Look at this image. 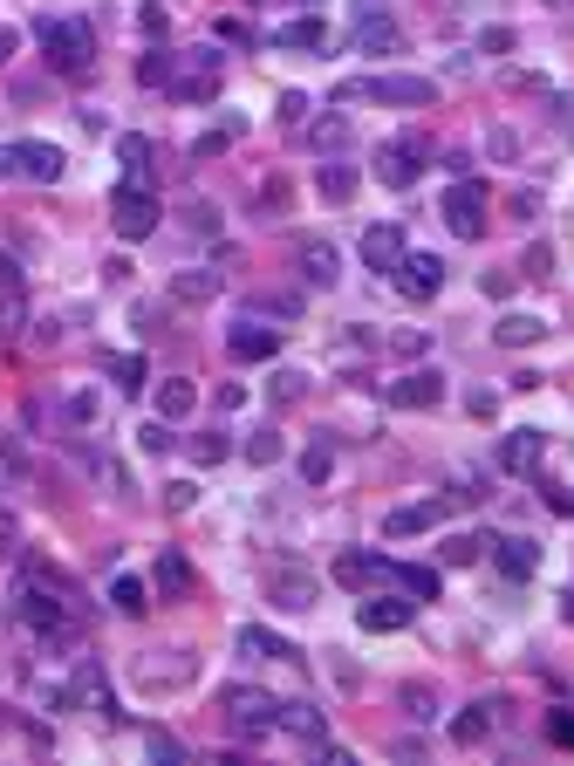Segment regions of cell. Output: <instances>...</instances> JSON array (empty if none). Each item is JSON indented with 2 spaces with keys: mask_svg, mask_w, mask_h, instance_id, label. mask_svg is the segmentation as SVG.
Instances as JSON below:
<instances>
[{
  "mask_svg": "<svg viewBox=\"0 0 574 766\" xmlns=\"http://www.w3.org/2000/svg\"><path fill=\"white\" fill-rule=\"evenodd\" d=\"M41 48H48V69L56 75H83L89 69V28L83 21H41Z\"/></svg>",
  "mask_w": 574,
  "mask_h": 766,
  "instance_id": "6da1fadb",
  "label": "cell"
},
{
  "mask_svg": "<svg viewBox=\"0 0 574 766\" xmlns=\"http://www.w3.org/2000/svg\"><path fill=\"white\" fill-rule=\"evenodd\" d=\"M110 226H117V240H151L158 234V199L130 178V185H117V199H110Z\"/></svg>",
  "mask_w": 574,
  "mask_h": 766,
  "instance_id": "7a4b0ae2",
  "label": "cell"
},
{
  "mask_svg": "<svg viewBox=\"0 0 574 766\" xmlns=\"http://www.w3.org/2000/svg\"><path fill=\"white\" fill-rule=\"evenodd\" d=\"M0 178H35V185H56L62 178V151L56 144H0Z\"/></svg>",
  "mask_w": 574,
  "mask_h": 766,
  "instance_id": "3957f363",
  "label": "cell"
},
{
  "mask_svg": "<svg viewBox=\"0 0 574 766\" xmlns=\"http://www.w3.org/2000/svg\"><path fill=\"white\" fill-rule=\"evenodd\" d=\"M424 137H417V131H404V137H390L383 151H376V178H383V185L390 192H404V185H417V171H424Z\"/></svg>",
  "mask_w": 574,
  "mask_h": 766,
  "instance_id": "277c9868",
  "label": "cell"
},
{
  "mask_svg": "<svg viewBox=\"0 0 574 766\" xmlns=\"http://www.w3.org/2000/svg\"><path fill=\"white\" fill-rule=\"evenodd\" d=\"M343 96H370V104H404V110H424L438 89L424 83V75H370V83H349Z\"/></svg>",
  "mask_w": 574,
  "mask_h": 766,
  "instance_id": "5b68a950",
  "label": "cell"
},
{
  "mask_svg": "<svg viewBox=\"0 0 574 766\" xmlns=\"http://www.w3.org/2000/svg\"><path fill=\"white\" fill-rule=\"evenodd\" d=\"M445 226L458 240H479L486 234V192L473 185V178H458V185L445 192Z\"/></svg>",
  "mask_w": 574,
  "mask_h": 766,
  "instance_id": "8992f818",
  "label": "cell"
},
{
  "mask_svg": "<svg viewBox=\"0 0 574 766\" xmlns=\"http://www.w3.org/2000/svg\"><path fill=\"white\" fill-rule=\"evenodd\" d=\"M397 288L410 301H431L438 288H445V261H438V253H404V261H397Z\"/></svg>",
  "mask_w": 574,
  "mask_h": 766,
  "instance_id": "52a82bcc",
  "label": "cell"
},
{
  "mask_svg": "<svg viewBox=\"0 0 574 766\" xmlns=\"http://www.w3.org/2000/svg\"><path fill=\"white\" fill-rule=\"evenodd\" d=\"M383 397L397 404V411H431V404L445 397V376H438V370H410V376H397V383H390Z\"/></svg>",
  "mask_w": 574,
  "mask_h": 766,
  "instance_id": "ba28073f",
  "label": "cell"
},
{
  "mask_svg": "<svg viewBox=\"0 0 574 766\" xmlns=\"http://www.w3.org/2000/svg\"><path fill=\"white\" fill-rule=\"evenodd\" d=\"M226 711H232V732H274L280 726V705L260 698V692H226Z\"/></svg>",
  "mask_w": 574,
  "mask_h": 766,
  "instance_id": "9c48e42d",
  "label": "cell"
},
{
  "mask_svg": "<svg viewBox=\"0 0 574 766\" xmlns=\"http://www.w3.org/2000/svg\"><path fill=\"white\" fill-rule=\"evenodd\" d=\"M486 548H492V561H500L506 582H527L540 568V541H527V534H506V541H486Z\"/></svg>",
  "mask_w": 574,
  "mask_h": 766,
  "instance_id": "30bf717a",
  "label": "cell"
},
{
  "mask_svg": "<svg viewBox=\"0 0 574 766\" xmlns=\"http://www.w3.org/2000/svg\"><path fill=\"white\" fill-rule=\"evenodd\" d=\"M397 261H404V234H397V226H370V234H362V267H370V274H397Z\"/></svg>",
  "mask_w": 574,
  "mask_h": 766,
  "instance_id": "8fae6325",
  "label": "cell"
},
{
  "mask_svg": "<svg viewBox=\"0 0 574 766\" xmlns=\"http://www.w3.org/2000/svg\"><path fill=\"white\" fill-rule=\"evenodd\" d=\"M226 349H232V356H240V363H267V356L280 349V328H260V322H240V328H232V336H226Z\"/></svg>",
  "mask_w": 574,
  "mask_h": 766,
  "instance_id": "7c38bea8",
  "label": "cell"
},
{
  "mask_svg": "<svg viewBox=\"0 0 574 766\" xmlns=\"http://www.w3.org/2000/svg\"><path fill=\"white\" fill-rule=\"evenodd\" d=\"M356 623H362V630H376V636H390V630H404V623H410V602H404V596H370V602L356 609Z\"/></svg>",
  "mask_w": 574,
  "mask_h": 766,
  "instance_id": "4fadbf2b",
  "label": "cell"
},
{
  "mask_svg": "<svg viewBox=\"0 0 574 766\" xmlns=\"http://www.w3.org/2000/svg\"><path fill=\"white\" fill-rule=\"evenodd\" d=\"M301 280H308V288H335V280H343V261H335L328 240H308L301 247Z\"/></svg>",
  "mask_w": 574,
  "mask_h": 766,
  "instance_id": "5bb4252c",
  "label": "cell"
},
{
  "mask_svg": "<svg viewBox=\"0 0 574 766\" xmlns=\"http://www.w3.org/2000/svg\"><path fill=\"white\" fill-rule=\"evenodd\" d=\"M445 506H452V500H417V506H397V514L383 520V534H397V541H404V534H424V527L445 520Z\"/></svg>",
  "mask_w": 574,
  "mask_h": 766,
  "instance_id": "9a60e30c",
  "label": "cell"
},
{
  "mask_svg": "<svg viewBox=\"0 0 574 766\" xmlns=\"http://www.w3.org/2000/svg\"><path fill=\"white\" fill-rule=\"evenodd\" d=\"M21 623H35V630H48V636H62V630H69L62 602L48 596V589H21Z\"/></svg>",
  "mask_w": 574,
  "mask_h": 766,
  "instance_id": "2e32d148",
  "label": "cell"
},
{
  "mask_svg": "<svg viewBox=\"0 0 574 766\" xmlns=\"http://www.w3.org/2000/svg\"><path fill=\"white\" fill-rule=\"evenodd\" d=\"M397 575V561H383V554H343L335 561V582H349V589H362V582H390Z\"/></svg>",
  "mask_w": 574,
  "mask_h": 766,
  "instance_id": "e0dca14e",
  "label": "cell"
},
{
  "mask_svg": "<svg viewBox=\"0 0 574 766\" xmlns=\"http://www.w3.org/2000/svg\"><path fill=\"white\" fill-rule=\"evenodd\" d=\"M500 466L527 479L540 466V431H506V439H500Z\"/></svg>",
  "mask_w": 574,
  "mask_h": 766,
  "instance_id": "ac0fdd59",
  "label": "cell"
},
{
  "mask_svg": "<svg viewBox=\"0 0 574 766\" xmlns=\"http://www.w3.org/2000/svg\"><path fill=\"white\" fill-rule=\"evenodd\" d=\"M267 596H274V609H315V575H274Z\"/></svg>",
  "mask_w": 574,
  "mask_h": 766,
  "instance_id": "d6986e66",
  "label": "cell"
},
{
  "mask_svg": "<svg viewBox=\"0 0 574 766\" xmlns=\"http://www.w3.org/2000/svg\"><path fill=\"white\" fill-rule=\"evenodd\" d=\"M280 726L295 732V739H315L322 746V732H328V719H322V705H308V698H295V705H280Z\"/></svg>",
  "mask_w": 574,
  "mask_h": 766,
  "instance_id": "ffe728a7",
  "label": "cell"
},
{
  "mask_svg": "<svg viewBox=\"0 0 574 766\" xmlns=\"http://www.w3.org/2000/svg\"><path fill=\"white\" fill-rule=\"evenodd\" d=\"M192 404H199V391L186 376H171V383H158V418L171 424V418H192Z\"/></svg>",
  "mask_w": 574,
  "mask_h": 766,
  "instance_id": "44dd1931",
  "label": "cell"
},
{
  "mask_svg": "<svg viewBox=\"0 0 574 766\" xmlns=\"http://www.w3.org/2000/svg\"><path fill=\"white\" fill-rule=\"evenodd\" d=\"M240 650H247V657H280V663H295V657H301L295 644H280V636H267V630H253V623L240 630Z\"/></svg>",
  "mask_w": 574,
  "mask_h": 766,
  "instance_id": "7402d4cb",
  "label": "cell"
},
{
  "mask_svg": "<svg viewBox=\"0 0 574 766\" xmlns=\"http://www.w3.org/2000/svg\"><path fill=\"white\" fill-rule=\"evenodd\" d=\"M158 589H165V596H186V589H192V568H186V554H171V548L158 554Z\"/></svg>",
  "mask_w": 574,
  "mask_h": 766,
  "instance_id": "603a6c76",
  "label": "cell"
},
{
  "mask_svg": "<svg viewBox=\"0 0 574 766\" xmlns=\"http://www.w3.org/2000/svg\"><path fill=\"white\" fill-rule=\"evenodd\" d=\"M280 48H322V21L308 14V21H287V28H274Z\"/></svg>",
  "mask_w": 574,
  "mask_h": 766,
  "instance_id": "cb8c5ba5",
  "label": "cell"
},
{
  "mask_svg": "<svg viewBox=\"0 0 574 766\" xmlns=\"http://www.w3.org/2000/svg\"><path fill=\"white\" fill-rule=\"evenodd\" d=\"M390 582H397L404 596H417V602H431V596H438V568H397Z\"/></svg>",
  "mask_w": 574,
  "mask_h": 766,
  "instance_id": "d4e9b609",
  "label": "cell"
},
{
  "mask_svg": "<svg viewBox=\"0 0 574 766\" xmlns=\"http://www.w3.org/2000/svg\"><path fill=\"white\" fill-rule=\"evenodd\" d=\"M492 336H500V343H506V349H527V343H534V336H540V322H534V315H506V322H500V328H492Z\"/></svg>",
  "mask_w": 574,
  "mask_h": 766,
  "instance_id": "484cf974",
  "label": "cell"
},
{
  "mask_svg": "<svg viewBox=\"0 0 574 766\" xmlns=\"http://www.w3.org/2000/svg\"><path fill=\"white\" fill-rule=\"evenodd\" d=\"M117 158L130 165V178H144V171H151V137H137V131L117 137Z\"/></svg>",
  "mask_w": 574,
  "mask_h": 766,
  "instance_id": "4316f807",
  "label": "cell"
},
{
  "mask_svg": "<svg viewBox=\"0 0 574 766\" xmlns=\"http://www.w3.org/2000/svg\"><path fill=\"white\" fill-rule=\"evenodd\" d=\"M110 602L123 609V617H137V609H144V582H137V575H117V582H110Z\"/></svg>",
  "mask_w": 574,
  "mask_h": 766,
  "instance_id": "83f0119b",
  "label": "cell"
},
{
  "mask_svg": "<svg viewBox=\"0 0 574 766\" xmlns=\"http://www.w3.org/2000/svg\"><path fill=\"white\" fill-rule=\"evenodd\" d=\"M349 192H356V171H349V165H322V199H335V206H343Z\"/></svg>",
  "mask_w": 574,
  "mask_h": 766,
  "instance_id": "f1b7e54d",
  "label": "cell"
},
{
  "mask_svg": "<svg viewBox=\"0 0 574 766\" xmlns=\"http://www.w3.org/2000/svg\"><path fill=\"white\" fill-rule=\"evenodd\" d=\"M213 288H219V274H178V280H171V295H178V301H205Z\"/></svg>",
  "mask_w": 574,
  "mask_h": 766,
  "instance_id": "f546056e",
  "label": "cell"
},
{
  "mask_svg": "<svg viewBox=\"0 0 574 766\" xmlns=\"http://www.w3.org/2000/svg\"><path fill=\"white\" fill-rule=\"evenodd\" d=\"M280 452H287V445H280V431H253V439H247V458H253V466H274Z\"/></svg>",
  "mask_w": 574,
  "mask_h": 766,
  "instance_id": "4dcf8cb0",
  "label": "cell"
},
{
  "mask_svg": "<svg viewBox=\"0 0 574 766\" xmlns=\"http://www.w3.org/2000/svg\"><path fill=\"white\" fill-rule=\"evenodd\" d=\"M486 726H492V719H486V705H473V711H465V719L452 726V739H458V746H479V739H486Z\"/></svg>",
  "mask_w": 574,
  "mask_h": 766,
  "instance_id": "1f68e13d",
  "label": "cell"
},
{
  "mask_svg": "<svg viewBox=\"0 0 574 766\" xmlns=\"http://www.w3.org/2000/svg\"><path fill=\"white\" fill-rule=\"evenodd\" d=\"M137 445H144L151 458H165V452H171V431H165V418H151V424L137 431Z\"/></svg>",
  "mask_w": 574,
  "mask_h": 766,
  "instance_id": "d6a6232c",
  "label": "cell"
},
{
  "mask_svg": "<svg viewBox=\"0 0 574 766\" xmlns=\"http://www.w3.org/2000/svg\"><path fill=\"white\" fill-rule=\"evenodd\" d=\"M308 137H315V151H335V144L349 137V123H343V117H322V123H315V131H308Z\"/></svg>",
  "mask_w": 574,
  "mask_h": 766,
  "instance_id": "836d02e7",
  "label": "cell"
},
{
  "mask_svg": "<svg viewBox=\"0 0 574 766\" xmlns=\"http://www.w3.org/2000/svg\"><path fill=\"white\" fill-rule=\"evenodd\" d=\"M479 554H486L479 534H452V541H445V561H479Z\"/></svg>",
  "mask_w": 574,
  "mask_h": 766,
  "instance_id": "e575fe53",
  "label": "cell"
},
{
  "mask_svg": "<svg viewBox=\"0 0 574 766\" xmlns=\"http://www.w3.org/2000/svg\"><path fill=\"white\" fill-rule=\"evenodd\" d=\"M110 376L123 383V391H144V363H137V356H117V363H110Z\"/></svg>",
  "mask_w": 574,
  "mask_h": 766,
  "instance_id": "d590c367",
  "label": "cell"
},
{
  "mask_svg": "<svg viewBox=\"0 0 574 766\" xmlns=\"http://www.w3.org/2000/svg\"><path fill=\"white\" fill-rule=\"evenodd\" d=\"M137 83H171V56H165V48H158V56H144V62H137Z\"/></svg>",
  "mask_w": 574,
  "mask_h": 766,
  "instance_id": "8d00e7d4",
  "label": "cell"
},
{
  "mask_svg": "<svg viewBox=\"0 0 574 766\" xmlns=\"http://www.w3.org/2000/svg\"><path fill=\"white\" fill-rule=\"evenodd\" d=\"M301 479H308V487H322V479H328V445H315L301 458Z\"/></svg>",
  "mask_w": 574,
  "mask_h": 766,
  "instance_id": "74e56055",
  "label": "cell"
},
{
  "mask_svg": "<svg viewBox=\"0 0 574 766\" xmlns=\"http://www.w3.org/2000/svg\"><path fill=\"white\" fill-rule=\"evenodd\" d=\"M62 411H69V424H96V397H89V391H75Z\"/></svg>",
  "mask_w": 574,
  "mask_h": 766,
  "instance_id": "f35d334b",
  "label": "cell"
},
{
  "mask_svg": "<svg viewBox=\"0 0 574 766\" xmlns=\"http://www.w3.org/2000/svg\"><path fill=\"white\" fill-rule=\"evenodd\" d=\"M404 705H410V719H431V711H438V698L424 692V684H410V692H404Z\"/></svg>",
  "mask_w": 574,
  "mask_h": 766,
  "instance_id": "ab89813d",
  "label": "cell"
},
{
  "mask_svg": "<svg viewBox=\"0 0 574 766\" xmlns=\"http://www.w3.org/2000/svg\"><path fill=\"white\" fill-rule=\"evenodd\" d=\"M547 739H554V746H574V711H554V719H547Z\"/></svg>",
  "mask_w": 574,
  "mask_h": 766,
  "instance_id": "60d3db41",
  "label": "cell"
},
{
  "mask_svg": "<svg viewBox=\"0 0 574 766\" xmlns=\"http://www.w3.org/2000/svg\"><path fill=\"white\" fill-rule=\"evenodd\" d=\"M192 458H199V466H219V458H226V439H219V431H213V439H199Z\"/></svg>",
  "mask_w": 574,
  "mask_h": 766,
  "instance_id": "b9f144b4",
  "label": "cell"
},
{
  "mask_svg": "<svg viewBox=\"0 0 574 766\" xmlns=\"http://www.w3.org/2000/svg\"><path fill=\"white\" fill-rule=\"evenodd\" d=\"M192 493H199L192 479H178V487H165V506H171V514H186V506H192Z\"/></svg>",
  "mask_w": 574,
  "mask_h": 766,
  "instance_id": "7bdbcfd3",
  "label": "cell"
},
{
  "mask_svg": "<svg viewBox=\"0 0 574 766\" xmlns=\"http://www.w3.org/2000/svg\"><path fill=\"white\" fill-rule=\"evenodd\" d=\"M301 383H308V376H295V370H280V376H274V397H280V404H295V397H301Z\"/></svg>",
  "mask_w": 574,
  "mask_h": 766,
  "instance_id": "ee69618b",
  "label": "cell"
},
{
  "mask_svg": "<svg viewBox=\"0 0 574 766\" xmlns=\"http://www.w3.org/2000/svg\"><path fill=\"white\" fill-rule=\"evenodd\" d=\"M479 48H486V56H506V48H513V28H486Z\"/></svg>",
  "mask_w": 574,
  "mask_h": 766,
  "instance_id": "f6af8a7d",
  "label": "cell"
},
{
  "mask_svg": "<svg viewBox=\"0 0 574 766\" xmlns=\"http://www.w3.org/2000/svg\"><path fill=\"white\" fill-rule=\"evenodd\" d=\"M14 288H21V267L8 261V253H0V295H14Z\"/></svg>",
  "mask_w": 574,
  "mask_h": 766,
  "instance_id": "bcb514c9",
  "label": "cell"
},
{
  "mask_svg": "<svg viewBox=\"0 0 574 766\" xmlns=\"http://www.w3.org/2000/svg\"><path fill=\"white\" fill-rule=\"evenodd\" d=\"M547 506H554V514H574V493L567 487H547Z\"/></svg>",
  "mask_w": 574,
  "mask_h": 766,
  "instance_id": "7dc6e473",
  "label": "cell"
},
{
  "mask_svg": "<svg viewBox=\"0 0 574 766\" xmlns=\"http://www.w3.org/2000/svg\"><path fill=\"white\" fill-rule=\"evenodd\" d=\"M0 62H14V28H0Z\"/></svg>",
  "mask_w": 574,
  "mask_h": 766,
  "instance_id": "c3c4849f",
  "label": "cell"
},
{
  "mask_svg": "<svg viewBox=\"0 0 574 766\" xmlns=\"http://www.w3.org/2000/svg\"><path fill=\"white\" fill-rule=\"evenodd\" d=\"M567 8H574V0H567Z\"/></svg>",
  "mask_w": 574,
  "mask_h": 766,
  "instance_id": "681fc988",
  "label": "cell"
}]
</instances>
